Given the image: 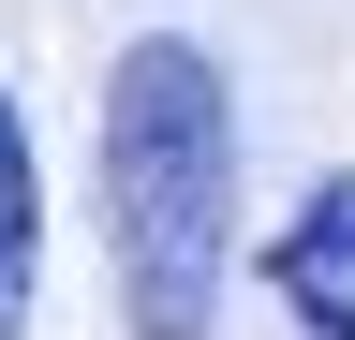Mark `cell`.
<instances>
[{"mask_svg": "<svg viewBox=\"0 0 355 340\" xmlns=\"http://www.w3.org/2000/svg\"><path fill=\"white\" fill-rule=\"evenodd\" d=\"M30 296H44V163H30L15 89H0V340L30 325Z\"/></svg>", "mask_w": 355, "mask_h": 340, "instance_id": "3957f363", "label": "cell"}, {"mask_svg": "<svg viewBox=\"0 0 355 340\" xmlns=\"http://www.w3.org/2000/svg\"><path fill=\"white\" fill-rule=\"evenodd\" d=\"M266 296H282L311 340H355V178H326L282 237H266Z\"/></svg>", "mask_w": 355, "mask_h": 340, "instance_id": "7a4b0ae2", "label": "cell"}, {"mask_svg": "<svg viewBox=\"0 0 355 340\" xmlns=\"http://www.w3.org/2000/svg\"><path fill=\"white\" fill-rule=\"evenodd\" d=\"M104 251L133 340H207L237 267V89L193 30H148L104 74Z\"/></svg>", "mask_w": 355, "mask_h": 340, "instance_id": "6da1fadb", "label": "cell"}]
</instances>
